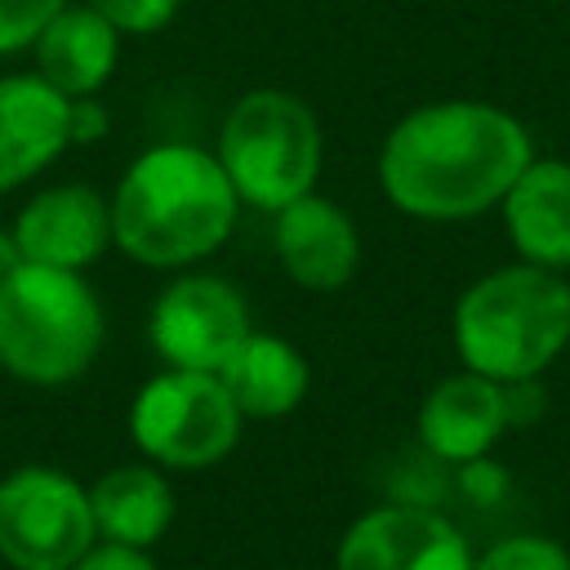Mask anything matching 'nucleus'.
<instances>
[{
	"instance_id": "nucleus-1",
	"label": "nucleus",
	"mask_w": 570,
	"mask_h": 570,
	"mask_svg": "<svg viewBox=\"0 0 570 570\" xmlns=\"http://www.w3.org/2000/svg\"><path fill=\"white\" fill-rule=\"evenodd\" d=\"M534 160L525 125L476 98L414 107L379 151L383 196L423 223H459L494 209Z\"/></svg>"
},
{
	"instance_id": "nucleus-2",
	"label": "nucleus",
	"mask_w": 570,
	"mask_h": 570,
	"mask_svg": "<svg viewBox=\"0 0 570 570\" xmlns=\"http://www.w3.org/2000/svg\"><path fill=\"white\" fill-rule=\"evenodd\" d=\"M236 209L240 196L214 151L196 142H160L116 183L111 245L147 267H183L232 236Z\"/></svg>"
},
{
	"instance_id": "nucleus-3",
	"label": "nucleus",
	"mask_w": 570,
	"mask_h": 570,
	"mask_svg": "<svg viewBox=\"0 0 570 570\" xmlns=\"http://www.w3.org/2000/svg\"><path fill=\"white\" fill-rule=\"evenodd\" d=\"M570 343V281L539 263L485 272L454 303V347L463 370L494 383L539 379Z\"/></svg>"
},
{
	"instance_id": "nucleus-4",
	"label": "nucleus",
	"mask_w": 570,
	"mask_h": 570,
	"mask_svg": "<svg viewBox=\"0 0 570 570\" xmlns=\"http://www.w3.org/2000/svg\"><path fill=\"white\" fill-rule=\"evenodd\" d=\"M102 334V303L80 272L40 263L0 272V365L13 379L71 383L94 365Z\"/></svg>"
},
{
	"instance_id": "nucleus-5",
	"label": "nucleus",
	"mask_w": 570,
	"mask_h": 570,
	"mask_svg": "<svg viewBox=\"0 0 570 570\" xmlns=\"http://www.w3.org/2000/svg\"><path fill=\"white\" fill-rule=\"evenodd\" d=\"M214 156L232 178L240 205L276 214L289 200L307 196L321 178L325 138L316 111L303 98L285 89H254L227 111Z\"/></svg>"
},
{
	"instance_id": "nucleus-6",
	"label": "nucleus",
	"mask_w": 570,
	"mask_h": 570,
	"mask_svg": "<svg viewBox=\"0 0 570 570\" xmlns=\"http://www.w3.org/2000/svg\"><path fill=\"white\" fill-rule=\"evenodd\" d=\"M129 432L138 450L165 468H209L240 436V410L218 374L165 370L129 405Z\"/></svg>"
},
{
	"instance_id": "nucleus-7",
	"label": "nucleus",
	"mask_w": 570,
	"mask_h": 570,
	"mask_svg": "<svg viewBox=\"0 0 570 570\" xmlns=\"http://www.w3.org/2000/svg\"><path fill=\"white\" fill-rule=\"evenodd\" d=\"M98 543L89 490L58 468H18L0 481V557L13 570H71Z\"/></svg>"
},
{
	"instance_id": "nucleus-8",
	"label": "nucleus",
	"mask_w": 570,
	"mask_h": 570,
	"mask_svg": "<svg viewBox=\"0 0 570 570\" xmlns=\"http://www.w3.org/2000/svg\"><path fill=\"white\" fill-rule=\"evenodd\" d=\"M245 334V298L218 276H178L151 307V347L169 370L218 374Z\"/></svg>"
},
{
	"instance_id": "nucleus-9",
	"label": "nucleus",
	"mask_w": 570,
	"mask_h": 570,
	"mask_svg": "<svg viewBox=\"0 0 570 570\" xmlns=\"http://www.w3.org/2000/svg\"><path fill=\"white\" fill-rule=\"evenodd\" d=\"M338 570H472V548L445 517L419 503H387L347 525Z\"/></svg>"
},
{
	"instance_id": "nucleus-10",
	"label": "nucleus",
	"mask_w": 570,
	"mask_h": 570,
	"mask_svg": "<svg viewBox=\"0 0 570 570\" xmlns=\"http://www.w3.org/2000/svg\"><path fill=\"white\" fill-rule=\"evenodd\" d=\"M9 240L22 263L80 272L111 245V205L80 183L45 187L22 205Z\"/></svg>"
},
{
	"instance_id": "nucleus-11",
	"label": "nucleus",
	"mask_w": 570,
	"mask_h": 570,
	"mask_svg": "<svg viewBox=\"0 0 570 570\" xmlns=\"http://www.w3.org/2000/svg\"><path fill=\"white\" fill-rule=\"evenodd\" d=\"M276 258L289 272L294 285L312 294L343 289L361 267V232L347 218L343 205L330 196H298L285 209H276Z\"/></svg>"
},
{
	"instance_id": "nucleus-12",
	"label": "nucleus",
	"mask_w": 570,
	"mask_h": 570,
	"mask_svg": "<svg viewBox=\"0 0 570 570\" xmlns=\"http://www.w3.org/2000/svg\"><path fill=\"white\" fill-rule=\"evenodd\" d=\"M71 142V98L40 76L0 80V191L49 169Z\"/></svg>"
},
{
	"instance_id": "nucleus-13",
	"label": "nucleus",
	"mask_w": 570,
	"mask_h": 570,
	"mask_svg": "<svg viewBox=\"0 0 570 570\" xmlns=\"http://www.w3.org/2000/svg\"><path fill=\"white\" fill-rule=\"evenodd\" d=\"M503 428H512L503 383L472 370L441 379L419 410V436L445 463L485 459L490 445L503 436Z\"/></svg>"
},
{
	"instance_id": "nucleus-14",
	"label": "nucleus",
	"mask_w": 570,
	"mask_h": 570,
	"mask_svg": "<svg viewBox=\"0 0 570 570\" xmlns=\"http://www.w3.org/2000/svg\"><path fill=\"white\" fill-rule=\"evenodd\" d=\"M120 58V31L89 4H62L36 36V76L62 98L80 102L98 94Z\"/></svg>"
},
{
	"instance_id": "nucleus-15",
	"label": "nucleus",
	"mask_w": 570,
	"mask_h": 570,
	"mask_svg": "<svg viewBox=\"0 0 570 570\" xmlns=\"http://www.w3.org/2000/svg\"><path fill=\"white\" fill-rule=\"evenodd\" d=\"M499 209L525 263L552 272L570 267V160H530Z\"/></svg>"
},
{
	"instance_id": "nucleus-16",
	"label": "nucleus",
	"mask_w": 570,
	"mask_h": 570,
	"mask_svg": "<svg viewBox=\"0 0 570 570\" xmlns=\"http://www.w3.org/2000/svg\"><path fill=\"white\" fill-rule=\"evenodd\" d=\"M218 379L232 405L240 410V419H281L307 392V361L294 343L249 330L218 370Z\"/></svg>"
},
{
	"instance_id": "nucleus-17",
	"label": "nucleus",
	"mask_w": 570,
	"mask_h": 570,
	"mask_svg": "<svg viewBox=\"0 0 570 570\" xmlns=\"http://www.w3.org/2000/svg\"><path fill=\"white\" fill-rule=\"evenodd\" d=\"M89 512H94V530L102 543L147 548L174 521V490L156 468L125 463V468L102 472L89 485Z\"/></svg>"
},
{
	"instance_id": "nucleus-18",
	"label": "nucleus",
	"mask_w": 570,
	"mask_h": 570,
	"mask_svg": "<svg viewBox=\"0 0 570 570\" xmlns=\"http://www.w3.org/2000/svg\"><path fill=\"white\" fill-rule=\"evenodd\" d=\"M472 570H570V552L543 534H512L472 557Z\"/></svg>"
},
{
	"instance_id": "nucleus-19",
	"label": "nucleus",
	"mask_w": 570,
	"mask_h": 570,
	"mask_svg": "<svg viewBox=\"0 0 570 570\" xmlns=\"http://www.w3.org/2000/svg\"><path fill=\"white\" fill-rule=\"evenodd\" d=\"M67 0H0V53L36 45L45 22L62 9Z\"/></svg>"
},
{
	"instance_id": "nucleus-20",
	"label": "nucleus",
	"mask_w": 570,
	"mask_h": 570,
	"mask_svg": "<svg viewBox=\"0 0 570 570\" xmlns=\"http://www.w3.org/2000/svg\"><path fill=\"white\" fill-rule=\"evenodd\" d=\"M85 4L129 36H151L178 13V0H85Z\"/></svg>"
},
{
	"instance_id": "nucleus-21",
	"label": "nucleus",
	"mask_w": 570,
	"mask_h": 570,
	"mask_svg": "<svg viewBox=\"0 0 570 570\" xmlns=\"http://www.w3.org/2000/svg\"><path fill=\"white\" fill-rule=\"evenodd\" d=\"M71 570H156V561L142 548H120V543H94Z\"/></svg>"
},
{
	"instance_id": "nucleus-22",
	"label": "nucleus",
	"mask_w": 570,
	"mask_h": 570,
	"mask_svg": "<svg viewBox=\"0 0 570 570\" xmlns=\"http://www.w3.org/2000/svg\"><path fill=\"white\" fill-rule=\"evenodd\" d=\"M463 481H468V490H472L476 499H494V494L503 490V472H499V468H490L485 459L463 463Z\"/></svg>"
}]
</instances>
